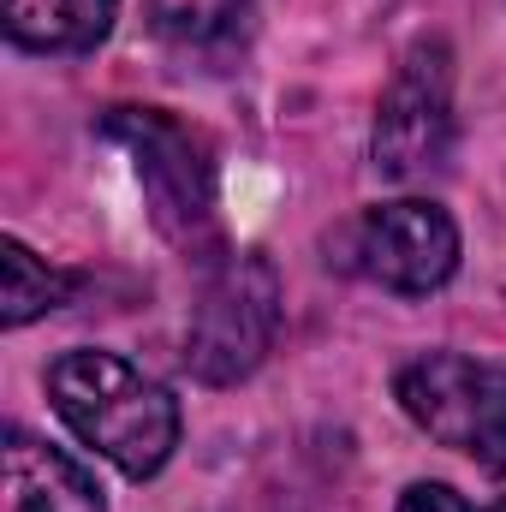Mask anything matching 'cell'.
I'll list each match as a JSON object with an SVG mask.
<instances>
[{
  "instance_id": "52a82bcc",
  "label": "cell",
  "mask_w": 506,
  "mask_h": 512,
  "mask_svg": "<svg viewBox=\"0 0 506 512\" xmlns=\"http://www.w3.org/2000/svg\"><path fill=\"white\" fill-rule=\"evenodd\" d=\"M0 512H108L96 477L66 459L60 447L6 429V477H0Z\"/></svg>"
},
{
  "instance_id": "5b68a950",
  "label": "cell",
  "mask_w": 506,
  "mask_h": 512,
  "mask_svg": "<svg viewBox=\"0 0 506 512\" xmlns=\"http://www.w3.org/2000/svg\"><path fill=\"white\" fill-rule=\"evenodd\" d=\"M328 251H340L334 262L346 274H364V280H376L387 292L423 298V292L453 280V268H459V227L429 197H393V203H376V209L352 215L334 233Z\"/></svg>"
},
{
  "instance_id": "8fae6325",
  "label": "cell",
  "mask_w": 506,
  "mask_h": 512,
  "mask_svg": "<svg viewBox=\"0 0 506 512\" xmlns=\"http://www.w3.org/2000/svg\"><path fill=\"white\" fill-rule=\"evenodd\" d=\"M399 512H477V507L459 489H447V483H411L399 495Z\"/></svg>"
},
{
  "instance_id": "6da1fadb",
  "label": "cell",
  "mask_w": 506,
  "mask_h": 512,
  "mask_svg": "<svg viewBox=\"0 0 506 512\" xmlns=\"http://www.w3.org/2000/svg\"><path fill=\"white\" fill-rule=\"evenodd\" d=\"M48 399L84 447H96L137 483L155 477L179 447V399L120 352H60L48 364Z\"/></svg>"
},
{
  "instance_id": "30bf717a",
  "label": "cell",
  "mask_w": 506,
  "mask_h": 512,
  "mask_svg": "<svg viewBox=\"0 0 506 512\" xmlns=\"http://www.w3.org/2000/svg\"><path fill=\"white\" fill-rule=\"evenodd\" d=\"M66 292H72V274L48 268L30 245L6 239V310H0L6 328H24V322L48 316L54 304H66Z\"/></svg>"
},
{
  "instance_id": "7a4b0ae2",
  "label": "cell",
  "mask_w": 506,
  "mask_h": 512,
  "mask_svg": "<svg viewBox=\"0 0 506 512\" xmlns=\"http://www.w3.org/2000/svg\"><path fill=\"white\" fill-rule=\"evenodd\" d=\"M102 131L120 143L137 167V185L149 197L155 227L179 251L215 262L221 251V221H215V161L197 131H185L161 108H114Z\"/></svg>"
},
{
  "instance_id": "277c9868",
  "label": "cell",
  "mask_w": 506,
  "mask_h": 512,
  "mask_svg": "<svg viewBox=\"0 0 506 512\" xmlns=\"http://www.w3.org/2000/svg\"><path fill=\"white\" fill-rule=\"evenodd\" d=\"M280 334V280L268 256H215L191 310V334H185V364L191 376L209 387L245 382L256 364L268 358Z\"/></svg>"
},
{
  "instance_id": "7c38bea8",
  "label": "cell",
  "mask_w": 506,
  "mask_h": 512,
  "mask_svg": "<svg viewBox=\"0 0 506 512\" xmlns=\"http://www.w3.org/2000/svg\"><path fill=\"white\" fill-rule=\"evenodd\" d=\"M489 512H506V501H501V507H489Z\"/></svg>"
},
{
  "instance_id": "3957f363",
  "label": "cell",
  "mask_w": 506,
  "mask_h": 512,
  "mask_svg": "<svg viewBox=\"0 0 506 512\" xmlns=\"http://www.w3.org/2000/svg\"><path fill=\"white\" fill-rule=\"evenodd\" d=\"M399 411L441 441L447 453L477 459L483 471H506V370L471 352H423L399 376Z\"/></svg>"
},
{
  "instance_id": "9c48e42d",
  "label": "cell",
  "mask_w": 506,
  "mask_h": 512,
  "mask_svg": "<svg viewBox=\"0 0 506 512\" xmlns=\"http://www.w3.org/2000/svg\"><path fill=\"white\" fill-rule=\"evenodd\" d=\"M143 12H149V30L161 42H173V48H215V42H227L245 24L251 0H143Z\"/></svg>"
},
{
  "instance_id": "ba28073f",
  "label": "cell",
  "mask_w": 506,
  "mask_h": 512,
  "mask_svg": "<svg viewBox=\"0 0 506 512\" xmlns=\"http://www.w3.org/2000/svg\"><path fill=\"white\" fill-rule=\"evenodd\" d=\"M0 18L30 54H90L108 42L120 0H0Z\"/></svg>"
},
{
  "instance_id": "8992f818",
  "label": "cell",
  "mask_w": 506,
  "mask_h": 512,
  "mask_svg": "<svg viewBox=\"0 0 506 512\" xmlns=\"http://www.w3.org/2000/svg\"><path fill=\"white\" fill-rule=\"evenodd\" d=\"M381 179H429L453 155V54L441 36H423L399 54L376 108L370 137Z\"/></svg>"
}]
</instances>
